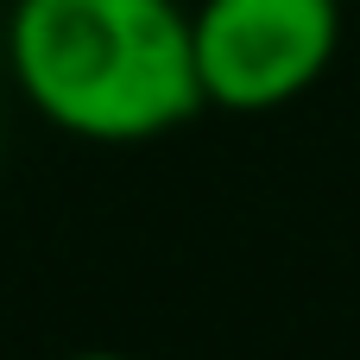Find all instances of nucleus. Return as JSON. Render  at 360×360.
I'll return each instance as SVG.
<instances>
[{
    "instance_id": "1",
    "label": "nucleus",
    "mask_w": 360,
    "mask_h": 360,
    "mask_svg": "<svg viewBox=\"0 0 360 360\" xmlns=\"http://www.w3.org/2000/svg\"><path fill=\"white\" fill-rule=\"evenodd\" d=\"M19 95L70 139L139 146L202 108L177 0H19L6 19Z\"/></svg>"
},
{
    "instance_id": "3",
    "label": "nucleus",
    "mask_w": 360,
    "mask_h": 360,
    "mask_svg": "<svg viewBox=\"0 0 360 360\" xmlns=\"http://www.w3.org/2000/svg\"><path fill=\"white\" fill-rule=\"evenodd\" d=\"M63 360H133V354H114V348H89V354H63Z\"/></svg>"
},
{
    "instance_id": "2",
    "label": "nucleus",
    "mask_w": 360,
    "mask_h": 360,
    "mask_svg": "<svg viewBox=\"0 0 360 360\" xmlns=\"http://www.w3.org/2000/svg\"><path fill=\"white\" fill-rule=\"evenodd\" d=\"M342 44L335 0H202L190 13V57L202 108L272 114L297 101Z\"/></svg>"
}]
</instances>
